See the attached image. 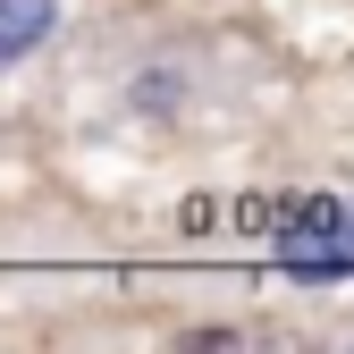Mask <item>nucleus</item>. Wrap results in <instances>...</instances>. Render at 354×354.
<instances>
[{"instance_id": "f03ea898", "label": "nucleus", "mask_w": 354, "mask_h": 354, "mask_svg": "<svg viewBox=\"0 0 354 354\" xmlns=\"http://www.w3.org/2000/svg\"><path fill=\"white\" fill-rule=\"evenodd\" d=\"M177 93H186V84H177V76H160V68H152V76H136V102H144V110H169Z\"/></svg>"}, {"instance_id": "f257e3e1", "label": "nucleus", "mask_w": 354, "mask_h": 354, "mask_svg": "<svg viewBox=\"0 0 354 354\" xmlns=\"http://www.w3.org/2000/svg\"><path fill=\"white\" fill-rule=\"evenodd\" d=\"M59 34V0H0V68Z\"/></svg>"}]
</instances>
